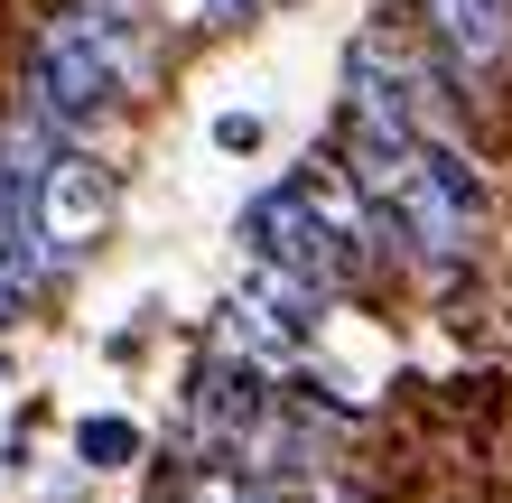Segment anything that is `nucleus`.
<instances>
[{
  "instance_id": "nucleus-1",
  "label": "nucleus",
  "mask_w": 512,
  "mask_h": 503,
  "mask_svg": "<svg viewBox=\"0 0 512 503\" xmlns=\"http://www.w3.org/2000/svg\"><path fill=\"white\" fill-rule=\"evenodd\" d=\"M28 84H38V112H47L56 131H84V122H103V112L122 103V75H112L103 38L84 28V10H75V19H47V28H38Z\"/></svg>"
},
{
  "instance_id": "nucleus-2",
  "label": "nucleus",
  "mask_w": 512,
  "mask_h": 503,
  "mask_svg": "<svg viewBox=\"0 0 512 503\" xmlns=\"http://www.w3.org/2000/svg\"><path fill=\"white\" fill-rule=\"evenodd\" d=\"M243 243H252V261H280V271H308V280H336V271H345V252H354L345 233L326 224V205L298 187V177H289V187H261V196H252Z\"/></svg>"
},
{
  "instance_id": "nucleus-3",
  "label": "nucleus",
  "mask_w": 512,
  "mask_h": 503,
  "mask_svg": "<svg viewBox=\"0 0 512 503\" xmlns=\"http://www.w3.org/2000/svg\"><path fill=\"white\" fill-rule=\"evenodd\" d=\"M28 215H38L47 261H75L103 233V215H112V177L84 159V150H47V168L28 177Z\"/></svg>"
},
{
  "instance_id": "nucleus-4",
  "label": "nucleus",
  "mask_w": 512,
  "mask_h": 503,
  "mask_svg": "<svg viewBox=\"0 0 512 503\" xmlns=\"http://www.w3.org/2000/svg\"><path fill=\"white\" fill-rule=\"evenodd\" d=\"M438 28V47L457 56L466 75H494L503 56H512V0H419Z\"/></svg>"
},
{
  "instance_id": "nucleus-5",
  "label": "nucleus",
  "mask_w": 512,
  "mask_h": 503,
  "mask_svg": "<svg viewBox=\"0 0 512 503\" xmlns=\"http://www.w3.org/2000/svg\"><path fill=\"white\" fill-rule=\"evenodd\" d=\"M38 280H47V243H38V215H28V177L0 168V317H19Z\"/></svg>"
},
{
  "instance_id": "nucleus-6",
  "label": "nucleus",
  "mask_w": 512,
  "mask_h": 503,
  "mask_svg": "<svg viewBox=\"0 0 512 503\" xmlns=\"http://www.w3.org/2000/svg\"><path fill=\"white\" fill-rule=\"evenodd\" d=\"M84 457H131V429H122V420H103V429H84Z\"/></svg>"
},
{
  "instance_id": "nucleus-7",
  "label": "nucleus",
  "mask_w": 512,
  "mask_h": 503,
  "mask_svg": "<svg viewBox=\"0 0 512 503\" xmlns=\"http://www.w3.org/2000/svg\"><path fill=\"white\" fill-rule=\"evenodd\" d=\"M215 140H224V150H252V140H261V122H252V112H233V122H215Z\"/></svg>"
},
{
  "instance_id": "nucleus-8",
  "label": "nucleus",
  "mask_w": 512,
  "mask_h": 503,
  "mask_svg": "<svg viewBox=\"0 0 512 503\" xmlns=\"http://www.w3.org/2000/svg\"><path fill=\"white\" fill-rule=\"evenodd\" d=\"M252 19V0H205V28H243Z\"/></svg>"
}]
</instances>
